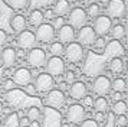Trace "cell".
I'll return each mask as SVG.
<instances>
[{
    "instance_id": "obj_47",
    "label": "cell",
    "mask_w": 128,
    "mask_h": 127,
    "mask_svg": "<svg viewBox=\"0 0 128 127\" xmlns=\"http://www.w3.org/2000/svg\"><path fill=\"white\" fill-rule=\"evenodd\" d=\"M0 95H2V88H0Z\"/></svg>"
},
{
    "instance_id": "obj_20",
    "label": "cell",
    "mask_w": 128,
    "mask_h": 127,
    "mask_svg": "<svg viewBox=\"0 0 128 127\" xmlns=\"http://www.w3.org/2000/svg\"><path fill=\"white\" fill-rule=\"evenodd\" d=\"M69 10H70V5H69L68 0H58V2L55 3V6H53V9H52L53 15H55V16H59V17L68 15Z\"/></svg>"
},
{
    "instance_id": "obj_30",
    "label": "cell",
    "mask_w": 128,
    "mask_h": 127,
    "mask_svg": "<svg viewBox=\"0 0 128 127\" xmlns=\"http://www.w3.org/2000/svg\"><path fill=\"white\" fill-rule=\"evenodd\" d=\"M112 113H114V114H116V115L125 114V113H127V104H125V101H122V100L115 101L114 107H112Z\"/></svg>"
},
{
    "instance_id": "obj_24",
    "label": "cell",
    "mask_w": 128,
    "mask_h": 127,
    "mask_svg": "<svg viewBox=\"0 0 128 127\" xmlns=\"http://www.w3.org/2000/svg\"><path fill=\"white\" fill-rule=\"evenodd\" d=\"M110 69L114 74H121L122 71H124V61L120 56L112 58L110 62Z\"/></svg>"
},
{
    "instance_id": "obj_22",
    "label": "cell",
    "mask_w": 128,
    "mask_h": 127,
    "mask_svg": "<svg viewBox=\"0 0 128 127\" xmlns=\"http://www.w3.org/2000/svg\"><path fill=\"white\" fill-rule=\"evenodd\" d=\"M43 20H45V13H43L40 9H35V10L30 12V15H29L30 25H33V26H39L40 23H43Z\"/></svg>"
},
{
    "instance_id": "obj_14",
    "label": "cell",
    "mask_w": 128,
    "mask_h": 127,
    "mask_svg": "<svg viewBox=\"0 0 128 127\" xmlns=\"http://www.w3.org/2000/svg\"><path fill=\"white\" fill-rule=\"evenodd\" d=\"M36 45V38H35V32L32 30H26L20 32L18 36V46L20 49H32Z\"/></svg>"
},
{
    "instance_id": "obj_34",
    "label": "cell",
    "mask_w": 128,
    "mask_h": 127,
    "mask_svg": "<svg viewBox=\"0 0 128 127\" xmlns=\"http://www.w3.org/2000/svg\"><path fill=\"white\" fill-rule=\"evenodd\" d=\"M115 124L118 127H125L127 126V117H125V114H120L118 117H115Z\"/></svg>"
},
{
    "instance_id": "obj_32",
    "label": "cell",
    "mask_w": 128,
    "mask_h": 127,
    "mask_svg": "<svg viewBox=\"0 0 128 127\" xmlns=\"http://www.w3.org/2000/svg\"><path fill=\"white\" fill-rule=\"evenodd\" d=\"M104 127H115V114L114 113H108V114L105 115Z\"/></svg>"
},
{
    "instance_id": "obj_1",
    "label": "cell",
    "mask_w": 128,
    "mask_h": 127,
    "mask_svg": "<svg viewBox=\"0 0 128 127\" xmlns=\"http://www.w3.org/2000/svg\"><path fill=\"white\" fill-rule=\"evenodd\" d=\"M40 127H62V114L58 108L46 105L42 111Z\"/></svg>"
},
{
    "instance_id": "obj_40",
    "label": "cell",
    "mask_w": 128,
    "mask_h": 127,
    "mask_svg": "<svg viewBox=\"0 0 128 127\" xmlns=\"http://www.w3.org/2000/svg\"><path fill=\"white\" fill-rule=\"evenodd\" d=\"M65 25V20L64 19H62V17H59V16H56L55 17V20H53V28H55V30H56V29H59L60 28V26H64Z\"/></svg>"
},
{
    "instance_id": "obj_41",
    "label": "cell",
    "mask_w": 128,
    "mask_h": 127,
    "mask_svg": "<svg viewBox=\"0 0 128 127\" xmlns=\"http://www.w3.org/2000/svg\"><path fill=\"white\" fill-rule=\"evenodd\" d=\"M94 120L96 121V123H99V121H105V113H99V111H96L95 115H94Z\"/></svg>"
},
{
    "instance_id": "obj_42",
    "label": "cell",
    "mask_w": 128,
    "mask_h": 127,
    "mask_svg": "<svg viewBox=\"0 0 128 127\" xmlns=\"http://www.w3.org/2000/svg\"><path fill=\"white\" fill-rule=\"evenodd\" d=\"M30 124V120L28 117H22V118H19V127H28Z\"/></svg>"
},
{
    "instance_id": "obj_25",
    "label": "cell",
    "mask_w": 128,
    "mask_h": 127,
    "mask_svg": "<svg viewBox=\"0 0 128 127\" xmlns=\"http://www.w3.org/2000/svg\"><path fill=\"white\" fill-rule=\"evenodd\" d=\"M111 36L114 38V39H122L124 36H125V28H124V25H120V23H116V25H112V28L110 30Z\"/></svg>"
},
{
    "instance_id": "obj_46",
    "label": "cell",
    "mask_w": 128,
    "mask_h": 127,
    "mask_svg": "<svg viewBox=\"0 0 128 127\" xmlns=\"http://www.w3.org/2000/svg\"><path fill=\"white\" fill-rule=\"evenodd\" d=\"M3 111H4V107H3V104H2V101H0V115H2Z\"/></svg>"
},
{
    "instance_id": "obj_13",
    "label": "cell",
    "mask_w": 128,
    "mask_h": 127,
    "mask_svg": "<svg viewBox=\"0 0 128 127\" xmlns=\"http://www.w3.org/2000/svg\"><path fill=\"white\" fill-rule=\"evenodd\" d=\"M106 16L114 17V19H120L125 15V2L124 0H110L106 5Z\"/></svg>"
},
{
    "instance_id": "obj_17",
    "label": "cell",
    "mask_w": 128,
    "mask_h": 127,
    "mask_svg": "<svg viewBox=\"0 0 128 127\" xmlns=\"http://www.w3.org/2000/svg\"><path fill=\"white\" fill-rule=\"evenodd\" d=\"M75 36H76L75 29L72 28L70 25L65 23L64 26H60L58 29V38H59V42H62V43H70V42H74Z\"/></svg>"
},
{
    "instance_id": "obj_31",
    "label": "cell",
    "mask_w": 128,
    "mask_h": 127,
    "mask_svg": "<svg viewBox=\"0 0 128 127\" xmlns=\"http://www.w3.org/2000/svg\"><path fill=\"white\" fill-rule=\"evenodd\" d=\"M85 12H86L88 16L96 17V16H99V15H101V7H99L98 3H91V5L88 6V9Z\"/></svg>"
},
{
    "instance_id": "obj_8",
    "label": "cell",
    "mask_w": 128,
    "mask_h": 127,
    "mask_svg": "<svg viewBox=\"0 0 128 127\" xmlns=\"http://www.w3.org/2000/svg\"><path fill=\"white\" fill-rule=\"evenodd\" d=\"M92 90L101 97H106L111 92V80L106 75H98L92 82Z\"/></svg>"
},
{
    "instance_id": "obj_39",
    "label": "cell",
    "mask_w": 128,
    "mask_h": 127,
    "mask_svg": "<svg viewBox=\"0 0 128 127\" xmlns=\"http://www.w3.org/2000/svg\"><path fill=\"white\" fill-rule=\"evenodd\" d=\"M94 46H96L98 49H102V48L105 46L104 36H96V39H95V42H94Z\"/></svg>"
},
{
    "instance_id": "obj_12",
    "label": "cell",
    "mask_w": 128,
    "mask_h": 127,
    "mask_svg": "<svg viewBox=\"0 0 128 127\" xmlns=\"http://www.w3.org/2000/svg\"><path fill=\"white\" fill-rule=\"evenodd\" d=\"M75 38H78V43H81L82 46L84 45H94V42L96 39V33L95 30L92 29V26H82L79 28V32L76 35Z\"/></svg>"
},
{
    "instance_id": "obj_19",
    "label": "cell",
    "mask_w": 128,
    "mask_h": 127,
    "mask_svg": "<svg viewBox=\"0 0 128 127\" xmlns=\"http://www.w3.org/2000/svg\"><path fill=\"white\" fill-rule=\"evenodd\" d=\"M26 25H28V19L24 16H22V15H14L10 19V28L16 33L23 32L24 29H26Z\"/></svg>"
},
{
    "instance_id": "obj_21",
    "label": "cell",
    "mask_w": 128,
    "mask_h": 127,
    "mask_svg": "<svg viewBox=\"0 0 128 127\" xmlns=\"http://www.w3.org/2000/svg\"><path fill=\"white\" fill-rule=\"evenodd\" d=\"M92 107H94V110H95V111L105 113V111H108V108H110V103H108L106 97H101V95H98V97L94 100Z\"/></svg>"
},
{
    "instance_id": "obj_9",
    "label": "cell",
    "mask_w": 128,
    "mask_h": 127,
    "mask_svg": "<svg viewBox=\"0 0 128 127\" xmlns=\"http://www.w3.org/2000/svg\"><path fill=\"white\" fill-rule=\"evenodd\" d=\"M85 118V107L82 104H70L66 110V120L72 124H78Z\"/></svg>"
},
{
    "instance_id": "obj_48",
    "label": "cell",
    "mask_w": 128,
    "mask_h": 127,
    "mask_svg": "<svg viewBox=\"0 0 128 127\" xmlns=\"http://www.w3.org/2000/svg\"><path fill=\"white\" fill-rule=\"evenodd\" d=\"M0 127H2V120H0Z\"/></svg>"
},
{
    "instance_id": "obj_15",
    "label": "cell",
    "mask_w": 128,
    "mask_h": 127,
    "mask_svg": "<svg viewBox=\"0 0 128 127\" xmlns=\"http://www.w3.org/2000/svg\"><path fill=\"white\" fill-rule=\"evenodd\" d=\"M13 82H14V85H19V87H24L26 84H29L30 81H32V72H30V69L28 68H18L14 71V74H13Z\"/></svg>"
},
{
    "instance_id": "obj_45",
    "label": "cell",
    "mask_w": 128,
    "mask_h": 127,
    "mask_svg": "<svg viewBox=\"0 0 128 127\" xmlns=\"http://www.w3.org/2000/svg\"><path fill=\"white\" fill-rule=\"evenodd\" d=\"M28 127H40V123L39 120H35V121H30V124Z\"/></svg>"
},
{
    "instance_id": "obj_10",
    "label": "cell",
    "mask_w": 128,
    "mask_h": 127,
    "mask_svg": "<svg viewBox=\"0 0 128 127\" xmlns=\"http://www.w3.org/2000/svg\"><path fill=\"white\" fill-rule=\"evenodd\" d=\"M35 88L36 91H40V92H48L50 91L55 85V80H53L52 75H49L48 72H42L36 77L35 80Z\"/></svg>"
},
{
    "instance_id": "obj_28",
    "label": "cell",
    "mask_w": 128,
    "mask_h": 127,
    "mask_svg": "<svg viewBox=\"0 0 128 127\" xmlns=\"http://www.w3.org/2000/svg\"><path fill=\"white\" fill-rule=\"evenodd\" d=\"M125 80L124 78H115L114 81H111V90H114L116 92H124L125 91Z\"/></svg>"
},
{
    "instance_id": "obj_11",
    "label": "cell",
    "mask_w": 128,
    "mask_h": 127,
    "mask_svg": "<svg viewBox=\"0 0 128 127\" xmlns=\"http://www.w3.org/2000/svg\"><path fill=\"white\" fill-rule=\"evenodd\" d=\"M66 101V97H65V94L62 90H59V88H52L50 91H48V95H46V103L49 107H53V108H60L62 105L65 104Z\"/></svg>"
},
{
    "instance_id": "obj_2",
    "label": "cell",
    "mask_w": 128,
    "mask_h": 127,
    "mask_svg": "<svg viewBox=\"0 0 128 127\" xmlns=\"http://www.w3.org/2000/svg\"><path fill=\"white\" fill-rule=\"evenodd\" d=\"M68 20H69V25L74 29H79L86 25L88 15H86V12H85V9H82V7H74L68 13Z\"/></svg>"
},
{
    "instance_id": "obj_44",
    "label": "cell",
    "mask_w": 128,
    "mask_h": 127,
    "mask_svg": "<svg viewBox=\"0 0 128 127\" xmlns=\"http://www.w3.org/2000/svg\"><path fill=\"white\" fill-rule=\"evenodd\" d=\"M121 97H122V94H121V92H116V91H114V94H112V98H114V103H115V101H120V100H121Z\"/></svg>"
},
{
    "instance_id": "obj_26",
    "label": "cell",
    "mask_w": 128,
    "mask_h": 127,
    "mask_svg": "<svg viewBox=\"0 0 128 127\" xmlns=\"http://www.w3.org/2000/svg\"><path fill=\"white\" fill-rule=\"evenodd\" d=\"M19 114L18 113H10L4 117L3 120V126L4 127H19Z\"/></svg>"
},
{
    "instance_id": "obj_18",
    "label": "cell",
    "mask_w": 128,
    "mask_h": 127,
    "mask_svg": "<svg viewBox=\"0 0 128 127\" xmlns=\"http://www.w3.org/2000/svg\"><path fill=\"white\" fill-rule=\"evenodd\" d=\"M16 59H18V52H16L14 48L7 46V48H4L0 52V61H2V64L4 67H13Z\"/></svg>"
},
{
    "instance_id": "obj_29",
    "label": "cell",
    "mask_w": 128,
    "mask_h": 127,
    "mask_svg": "<svg viewBox=\"0 0 128 127\" xmlns=\"http://www.w3.org/2000/svg\"><path fill=\"white\" fill-rule=\"evenodd\" d=\"M40 115H42V111L38 107H29L28 108V111H26V117L29 118L30 121H35V120H39L40 118Z\"/></svg>"
},
{
    "instance_id": "obj_36",
    "label": "cell",
    "mask_w": 128,
    "mask_h": 127,
    "mask_svg": "<svg viewBox=\"0 0 128 127\" xmlns=\"http://www.w3.org/2000/svg\"><path fill=\"white\" fill-rule=\"evenodd\" d=\"M92 103H94V98H92V95H89V94H86L85 97L82 98V105H84V107H92Z\"/></svg>"
},
{
    "instance_id": "obj_23",
    "label": "cell",
    "mask_w": 128,
    "mask_h": 127,
    "mask_svg": "<svg viewBox=\"0 0 128 127\" xmlns=\"http://www.w3.org/2000/svg\"><path fill=\"white\" fill-rule=\"evenodd\" d=\"M49 52H50L52 56H62L64 52H65V45L62 42H59V40L52 42L50 46H49Z\"/></svg>"
},
{
    "instance_id": "obj_37",
    "label": "cell",
    "mask_w": 128,
    "mask_h": 127,
    "mask_svg": "<svg viewBox=\"0 0 128 127\" xmlns=\"http://www.w3.org/2000/svg\"><path fill=\"white\" fill-rule=\"evenodd\" d=\"M24 92H26V94H29V95H36V88H35V85H33L32 82L26 84V85H24Z\"/></svg>"
},
{
    "instance_id": "obj_27",
    "label": "cell",
    "mask_w": 128,
    "mask_h": 127,
    "mask_svg": "<svg viewBox=\"0 0 128 127\" xmlns=\"http://www.w3.org/2000/svg\"><path fill=\"white\" fill-rule=\"evenodd\" d=\"M6 3L13 10H23V9L28 7L29 0H6Z\"/></svg>"
},
{
    "instance_id": "obj_33",
    "label": "cell",
    "mask_w": 128,
    "mask_h": 127,
    "mask_svg": "<svg viewBox=\"0 0 128 127\" xmlns=\"http://www.w3.org/2000/svg\"><path fill=\"white\" fill-rule=\"evenodd\" d=\"M81 127H99V123H96L94 118H86L81 121Z\"/></svg>"
},
{
    "instance_id": "obj_5",
    "label": "cell",
    "mask_w": 128,
    "mask_h": 127,
    "mask_svg": "<svg viewBox=\"0 0 128 127\" xmlns=\"http://www.w3.org/2000/svg\"><path fill=\"white\" fill-rule=\"evenodd\" d=\"M111 28H112V20H111L110 16H106V15H99V16L95 17L92 29L95 30L96 36H105V35H108Z\"/></svg>"
},
{
    "instance_id": "obj_6",
    "label": "cell",
    "mask_w": 128,
    "mask_h": 127,
    "mask_svg": "<svg viewBox=\"0 0 128 127\" xmlns=\"http://www.w3.org/2000/svg\"><path fill=\"white\" fill-rule=\"evenodd\" d=\"M45 67L48 74L52 77H59V75H64L65 72V61L60 56H50L49 59H46Z\"/></svg>"
},
{
    "instance_id": "obj_4",
    "label": "cell",
    "mask_w": 128,
    "mask_h": 127,
    "mask_svg": "<svg viewBox=\"0 0 128 127\" xmlns=\"http://www.w3.org/2000/svg\"><path fill=\"white\" fill-rule=\"evenodd\" d=\"M56 35V30L52 26V23H40L39 26H36V33L35 38L36 40L39 42H43V43H48V42H52L53 38Z\"/></svg>"
},
{
    "instance_id": "obj_16",
    "label": "cell",
    "mask_w": 128,
    "mask_h": 127,
    "mask_svg": "<svg viewBox=\"0 0 128 127\" xmlns=\"http://www.w3.org/2000/svg\"><path fill=\"white\" fill-rule=\"evenodd\" d=\"M86 84L84 81H74L69 85V95L74 100H82L86 95Z\"/></svg>"
},
{
    "instance_id": "obj_38",
    "label": "cell",
    "mask_w": 128,
    "mask_h": 127,
    "mask_svg": "<svg viewBox=\"0 0 128 127\" xmlns=\"http://www.w3.org/2000/svg\"><path fill=\"white\" fill-rule=\"evenodd\" d=\"M2 88H3V90H6V91H10V90H13V88H14V82H13L12 80L3 81V84H2Z\"/></svg>"
},
{
    "instance_id": "obj_43",
    "label": "cell",
    "mask_w": 128,
    "mask_h": 127,
    "mask_svg": "<svg viewBox=\"0 0 128 127\" xmlns=\"http://www.w3.org/2000/svg\"><path fill=\"white\" fill-rule=\"evenodd\" d=\"M6 40H7V33L3 30V29H0V46L4 45V43H6Z\"/></svg>"
},
{
    "instance_id": "obj_7",
    "label": "cell",
    "mask_w": 128,
    "mask_h": 127,
    "mask_svg": "<svg viewBox=\"0 0 128 127\" xmlns=\"http://www.w3.org/2000/svg\"><path fill=\"white\" fill-rule=\"evenodd\" d=\"M46 52L43 51L42 48H32L29 49L28 53V62L29 65H32L33 68H42L46 64Z\"/></svg>"
},
{
    "instance_id": "obj_3",
    "label": "cell",
    "mask_w": 128,
    "mask_h": 127,
    "mask_svg": "<svg viewBox=\"0 0 128 127\" xmlns=\"http://www.w3.org/2000/svg\"><path fill=\"white\" fill-rule=\"evenodd\" d=\"M64 55L66 56V59H68L69 62L78 64L84 59L85 52H84V48H82L81 43H78V42H70V43H68V46L65 48Z\"/></svg>"
},
{
    "instance_id": "obj_35",
    "label": "cell",
    "mask_w": 128,
    "mask_h": 127,
    "mask_svg": "<svg viewBox=\"0 0 128 127\" xmlns=\"http://www.w3.org/2000/svg\"><path fill=\"white\" fill-rule=\"evenodd\" d=\"M65 82H69L72 84L74 81H75V72L74 71H65Z\"/></svg>"
}]
</instances>
